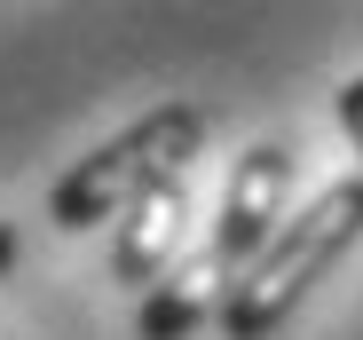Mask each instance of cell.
Wrapping results in <instances>:
<instances>
[{
	"mask_svg": "<svg viewBox=\"0 0 363 340\" xmlns=\"http://www.w3.org/2000/svg\"><path fill=\"white\" fill-rule=\"evenodd\" d=\"M198 143H206V119L190 103H158L150 119H135L127 135H111L103 150H87L64 182H55V198H48V214L64 221V230H87V221H103V214H118L127 221L158 182H174L182 166L198 158Z\"/></svg>",
	"mask_w": 363,
	"mask_h": 340,
	"instance_id": "2",
	"label": "cell"
},
{
	"mask_svg": "<svg viewBox=\"0 0 363 340\" xmlns=\"http://www.w3.org/2000/svg\"><path fill=\"white\" fill-rule=\"evenodd\" d=\"M284 198H292V150H284V143H253L245 158L229 166L221 221H213V253H221L237 277L284 238Z\"/></svg>",
	"mask_w": 363,
	"mask_h": 340,
	"instance_id": "3",
	"label": "cell"
},
{
	"mask_svg": "<svg viewBox=\"0 0 363 340\" xmlns=\"http://www.w3.org/2000/svg\"><path fill=\"white\" fill-rule=\"evenodd\" d=\"M182 230H190V190H182V175L174 182H158L127 221H118V246H111V269L127 277V285H158V277L174 269V246H182Z\"/></svg>",
	"mask_w": 363,
	"mask_h": 340,
	"instance_id": "5",
	"label": "cell"
},
{
	"mask_svg": "<svg viewBox=\"0 0 363 340\" xmlns=\"http://www.w3.org/2000/svg\"><path fill=\"white\" fill-rule=\"evenodd\" d=\"M340 127H347V143L363 150V79H347V87H340Z\"/></svg>",
	"mask_w": 363,
	"mask_h": 340,
	"instance_id": "6",
	"label": "cell"
},
{
	"mask_svg": "<svg viewBox=\"0 0 363 340\" xmlns=\"http://www.w3.org/2000/svg\"><path fill=\"white\" fill-rule=\"evenodd\" d=\"M9 269H16V230L0 221V277H9Z\"/></svg>",
	"mask_w": 363,
	"mask_h": 340,
	"instance_id": "7",
	"label": "cell"
},
{
	"mask_svg": "<svg viewBox=\"0 0 363 340\" xmlns=\"http://www.w3.org/2000/svg\"><path fill=\"white\" fill-rule=\"evenodd\" d=\"M355 238H363V175L316 190L308 206L284 221V238L237 277V293H229V309H221V340H269Z\"/></svg>",
	"mask_w": 363,
	"mask_h": 340,
	"instance_id": "1",
	"label": "cell"
},
{
	"mask_svg": "<svg viewBox=\"0 0 363 340\" xmlns=\"http://www.w3.org/2000/svg\"><path fill=\"white\" fill-rule=\"evenodd\" d=\"M229 293H237V269L206 246V253H190V261H174L158 285L143 293L135 332H143V340H190L206 317H221V309H229Z\"/></svg>",
	"mask_w": 363,
	"mask_h": 340,
	"instance_id": "4",
	"label": "cell"
}]
</instances>
